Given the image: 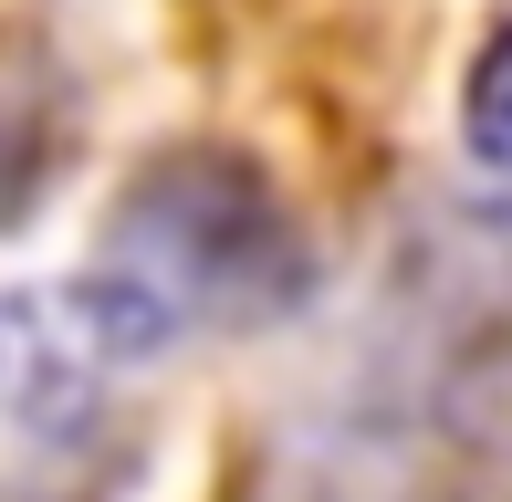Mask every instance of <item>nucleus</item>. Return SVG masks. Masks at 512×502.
Wrapping results in <instances>:
<instances>
[{"mask_svg": "<svg viewBox=\"0 0 512 502\" xmlns=\"http://www.w3.org/2000/svg\"><path fill=\"white\" fill-rule=\"evenodd\" d=\"M95 283L115 293L136 335L157 356L178 335H251L272 314L304 304L314 251L293 199L272 189L262 157L241 147H168L126 178V199L105 210V262Z\"/></svg>", "mask_w": 512, "mask_h": 502, "instance_id": "f257e3e1", "label": "nucleus"}, {"mask_svg": "<svg viewBox=\"0 0 512 502\" xmlns=\"http://www.w3.org/2000/svg\"><path fill=\"white\" fill-rule=\"evenodd\" d=\"M460 136H471L481 168H502V178H512V21L481 42L471 84H460Z\"/></svg>", "mask_w": 512, "mask_h": 502, "instance_id": "7ed1b4c3", "label": "nucleus"}, {"mask_svg": "<svg viewBox=\"0 0 512 502\" xmlns=\"http://www.w3.org/2000/svg\"><path fill=\"white\" fill-rule=\"evenodd\" d=\"M147 356L157 346L115 314V293L95 272L0 304V408H11L21 429H74L84 408H95L115 377H136Z\"/></svg>", "mask_w": 512, "mask_h": 502, "instance_id": "f03ea898", "label": "nucleus"}]
</instances>
